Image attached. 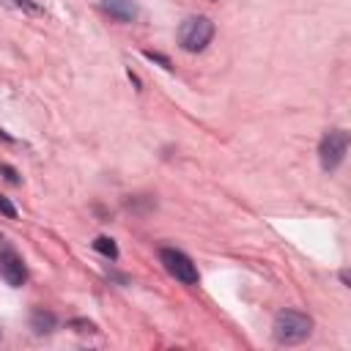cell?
Segmentation results:
<instances>
[{
    "mask_svg": "<svg viewBox=\"0 0 351 351\" xmlns=\"http://www.w3.org/2000/svg\"><path fill=\"white\" fill-rule=\"evenodd\" d=\"M0 173L5 176V181H8V184H19V173H16L11 165H0Z\"/></svg>",
    "mask_w": 351,
    "mask_h": 351,
    "instance_id": "obj_11",
    "label": "cell"
},
{
    "mask_svg": "<svg viewBox=\"0 0 351 351\" xmlns=\"http://www.w3.org/2000/svg\"><path fill=\"white\" fill-rule=\"evenodd\" d=\"M0 277H3L11 288L25 285V280H27V269H25L22 258H19L14 250H3V252H0Z\"/></svg>",
    "mask_w": 351,
    "mask_h": 351,
    "instance_id": "obj_5",
    "label": "cell"
},
{
    "mask_svg": "<svg viewBox=\"0 0 351 351\" xmlns=\"http://www.w3.org/2000/svg\"><path fill=\"white\" fill-rule=\"evenodd\" d=\"M159 261H162V266L167 269V274L176 277L178 282H184V285H197L200 274H197V266L192 263V258H189L186 252L173 250V247H165V250H159Z\"/></svg>",
    "mask_w": 351,
    "mask_h": 351,
    "instance_id": "obj_4",
    "label": "cell"
},
{
    "mask_svg": "<svg viewBox=\"0 0 351 351\" xmlns=\"http://www.w3.org/2000/svg\"><path fill=\"white\" fill-rule=\"evenodd\" d=\"M69 326H74L77 332H96V324L93 321H85V318H71Z\"/></svg>",
    "mask_w": 351,
    "mask_h": 351,
    "instance_id": "obj_9",
    "label": "cell"
},
{
    "mask_svg": "<svg viewBox=\"0 0 351 351\" xmlns=\"http://www.w3.org/2000/svg\"><path fill=\"white\" fill-rule=\"evenodd\" d=\"M211 38H214V22H211L208 16H203V14L186 16V19L181 22V27H178V44H181V49H186V52H200V49H206V47L211 44Z\"/></svg>",
    "mask_w": 351,
    "mask_h": 351,
    "instance_id": "obj_2",
    "label": "cell"
},
{
    "mask_svg": "<svg viewBox=\"0 0 351 351\" xmlns=\"http://www.w3.org/2000/svg\"><path fill=\"white\" fill-rule=\"evenodd\" d=\"M55 326H58L55 313H49V310H44V307H36V310L30 313V329H33L36 335H49Z\"/></svg>",
    "mask_w": 351,
    "mask_h": 351,
    "instance_id": "obj_7",
    "label": "cell"
},
{
    "mask_svg": "<svg viewBox=\"0 0 351 351\" xmlns=\"http://www.w3.org/2000/svg\"><path fill=\"white\" fill-rule=\"evenodd\" d=\"M93 250H96V252H101V255H104V258H110V261H115V258H118V247H115V241H112L110 236H96Z\"/></svg>",
    "mask_w": 351,
    "mask_h": 351,
    "instance_id": "obj_8",
    "label": "cell"
},
{
    "mask_svg": "<svg viewBox=\"0 0 351 351\" xmlns=\"http://www.w3.org/2000/svg\"><path fill=\"white\" fill-rule=\"evenodd\" d=\"M3 3H11V5H16V8H25V11H41L33 0H3Z\"/></svg>",
    "mask_w": 351,
    "mask_h": 351,
    "instance_id": "obj_13",
    "label": "cell"
},
{
    "mask_svg": "<svg viewBox=\"0 0 351 351\" xmlns=\"http://www.w3.org/2000/svg\"><path fill=\"white\" fill-rule=\"evenodd\" d=\"M143 55H145L148 60L162 63V69H173V66H170V58H165V55H159V52H151V49H148V52H143Z\"/></svg>",
    "mask_w": 351,
    "mask_h": 351,
    "instance_id": "obj_12",
    "label": "cell"
},
{
    "mask_svg": "<svg viewBox=\"0 0 351 351\" xmlns=\"http://www.w3.org/2000/svg\"><path fill=\"white\" fill-rule=\"evenodd\" d=\"M0 214H5L8 219H16V208H14V203L5 195H0Z\"/></svg>",
    "mask_w": 351,
    "mask_h": 351,
    "instance_id": "obj_10",
    "label": "cell"
},
{
    "mask_svg": "<svg viewBox=\"0 0 351 351\" xmlns=\"http://www.w3.org/2000/svg\"><path fill=\"white\" fill-rule=\"evenodd\" d=\"M313 332V321L307 313L302 310H280L274 315V324H271V335L277 343L282 346H293V343H302L307 335Z\"/></svg>",
    "mask_w": 351,
    "mask_h": 351,
    "instance_id": "obj_1",
    "label": "cell"
},
{
    "mask_svg": "<svg viewBox=\"0 0 351 351\" xmlns=\"http://www.w3.org/2000/svg\"><path fill=\"white\" fill-rule=\"evenodd\" d=\"M101 8L118 22H132L137 16V5L132 0H101Z\"/></svg>",
    "mask_w": 351,
    "mask_h": 351,
    "instance_id": "obj_6",
    "label": "cell"
},
{
    "mask_svg": "<svg viewBox=\"0 0 351 351\" xmlns=\"http://www.w3.org/2000/svg\"><path fill=\"white\" fill-rule=\"evenodd\" d=\"M346 151H348V132H343V129H329V132L321 137V143H318V162H321V167H324L326 173L337 170L340 162H343V156H346Z\"/></svg>",
    "mask_w": 351,
    "mask_h": 351,
    "instance_id": "obj_3",
    "label": "cell"
}]
</instances>
